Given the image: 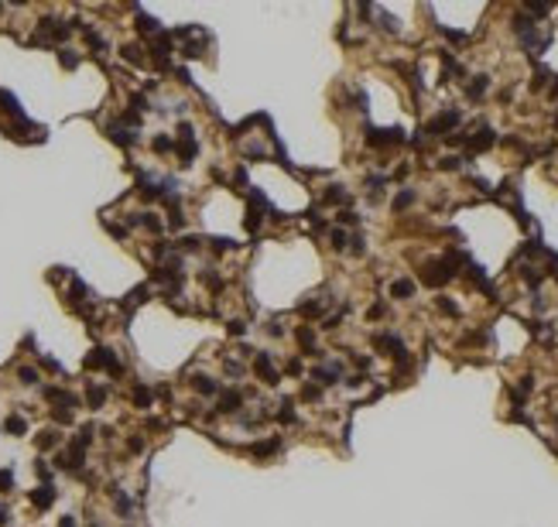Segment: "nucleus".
<instances>
[{"label":"nucleus","instance_id":"9d476101","mask_svg":"<svg viewBox=\"0 0 558 527\" xmlns=\"http://www.w3.org/2000/svg\"><path fill=\"white\" fill-rule=\"evenodd\" d=\"M490 144H493V130L483 127V130H480V137H473V141H469V151H483V148H490Z\"/></svg>","mask_w":558,"mask_h":527},{"label":"nucleus","instance_id":"c85d7f7f","mask_svg":"<svg viewBox=\"0 0 558 527\" xmlns=\"http://www.w3.org/2000/svg\"><path fill=\"white\" fill-rule=\"evenodd\" d=\"M438 308H442L445 315H456V305H452L449 298H438Z\"/></svg>","mask_w":558,"mask_h":527},{"label":"nucleus","instance_id":"aec40b11","mask_svg":"<svg viewBox=\"0 0 558 527\" xmlns=\"http://www.w3.org/2000/svg\"><path fill=\"white\" fill-rule=\"evenodd\" d=\"M411 202H415V192L408 188V192H401V195L394 199V209H404V206H411Z\"/></svg>","mask_w":558,"mask_h":527},{"label":"nucleus","instance_id":"bb28decb","mask_svg":"<svg viewBox=\"0 0 558 527\" xmlns=\"http://www.w3.org/2000/svg\"><path fill=\"white\" fill-rule=\"evenodd\" d=\"M117 510H120V514H131V500H127L124 493H117Z\"/></svg>","mask_w":558,"mask_h":527},{"label":"nucleus","instance_id":"423d86ee","mask_svg":"<svg viewBox=\"0 0 558 527\" xmlns=\"http://www.w3.org/2000/svg\"><path fill=\"white\" fill-rule=\"evenodd\" d=\"M110 137H113L117 144H127V148L137 141V137H134V130H127V127H120V124H113V127H110Z\"/></svg>","mask_w":558,"mask_h":527},{"label":"nucleus","instance_id":"6ab92c4d","mask_svg":"<svg viewBox=\"0 0 558 527\" xmlns=\"http://www.w3.org/2000/svg\"><path fill=\"white\" fill-rule=\"evenodd\" d=\"M17 376H21V383H28V387H31V383H38V373H34L31 367H21V370H17Z\"/></svg>","mask_w":558,"mask_h":527},{"label":"nucleus","instance_id":"dca6fc26","mask_svg":"<svg viewBox=\"0 0 558 527\" xmlns=\"http://www.w3.org/2000/svg\"><path fill=\"white\" fill-rule=\"evenodd\" d=\"M134 404H137V407H147V404H151V390H147V387H134Z\"/></svg>","mask_w":558,"mask_h":527},{"label":"nucleus","instance_id":"a211bd4d","mask_svg":"<svg viewBox=\"0 0 558 527\" xmlns=\"http://www.w3.org/2000/svg\"><path fill=\"white\" fill-rule=\"evenodd\" d=\"M298 342H301V346H305L308 353H315V349H312V342H315V336H312V329H298Z\"/></svg>","mask_w":558,"mask_h":527},{"label":"nucleus","instance_id":"473e14b6","mask_svg":"<svg viewBox=\"0 0 558 527\" xmlns=\"http://www.w3.org/2000/svg\"><path fill=\"white\" fill-rule=\"evenodd\" d=\"M301 397H305V401H315V397H319V387H305Z\"/></svg>","mask_w":558,"mask_h":527},{"label":"nucleus","instance_id":"ddd939ff","mask_svg":"<svg viewBox=\"0 0 558 527\" xmlns=\"http://www.w3.org/2000/svg\"><path fill=\"white\" fill-rule=\"evenodd\" d=\"M86 401H89V407H99V404L106 401V390H103V387H89V394H86Z\"/></svg>","mask_w":558,"mask_h":527},{"label":"nucleus","instance_id":"5701e85b","mask_svg":"<svg viewBox=\"0 0 558 527\" xmlns=\"http://www.w3.org/2000/svg\"><path fill=\"white\" fill-rule=\"evenodd\" d=\"M154 151H158V154H168V151H171V141H168V137H154Z\"/></svg>","mask_w":558,"mask_h":527},{"label":"nucleus","instance_id":"6e6552de","mask_svg":"<svg viewBox=\"0 0 558 527\" xmlns=\"http://www.w3.org/2000/svg\"><path fill=\"white\" fill-rule=\"evenodd\" d=\"M3 428H7L10 435H24V432H28V421H24L21 414H10V418L3 421Z\"/></svg>","mask_w":558,"mask_h":527},{"label":"nucleus","instance_id":"4be33fe9","mask_svg":"<svg viewBox=\"0 0 558 527\" xmlns=\"http://www.w3.org/2000/svg\"><path fill=\"white\" fill-rule=\"evenodd\" d=\"M274 449H278V442H257V445H254V452H257V455H271Z\"/></svg>","mask_w":558,"mask_h":527},{"label":"nucleus","instance_id":"0eeeda50","mask_svg":"<svg viewBox=\"0 0 558 527\" xmlns=\"http://www.w3.org/2000/svg\"><path fill=\"white\" fill-rule=\"evenodd\" d=\"M391 295H394V298H411V295H415V281H408V278H404V281H394V284H391Z\"/></svg>","mask_w":558,"mask_h":527},{"label":"nucleus","instance_id":"f03ea898","mask_svg":"<svg viewBox=\"0 0 558 527\" xmlns=\"http://www.w3.org/2000/svg\"><path fill=\"white\" fill-rule=\"evenodd\" d=\"M254 370H257V376H261L264 383H278V380H281L278 370L271 367V356H267V353H261V356H257V367H254Z\"/></svg>","mask_w":558,"mask_h":527},{"label":"nucleus","instance_id":"1a4fd4ad","mask_svg":"<svg viewBox=\"0 0 558 527\" xmlns=\"http://www.w3.org/2000/svg\"><path fill=\"white\" fill-rule=\"evenodd\" d=\"M315 380H319V383H336V380H339V363H332V367H322V370H315Z\"/></svg>","mask_w":558,"mask_h":527},{"label":"nucleus","instance_id":"412c9836","mask_svg":"<svg viewBox=\"0 0 558 527\" xmlns=\"http://www.w3.org/2000/svg\"><path fill=\"white\" fill-rule=\"evenodd\" d=\"M55 442H59V435H55V432H41V435H38V445H41V449H52Z\"/></svg>","mask_w":558,"mask_h":527},{"label":"nucleus","instance_id":"4468645a","mask_svg":"<svg viewBox=\"0 0 558 527\" xmlns=\"http://www.w3.org/2000/svg\"><path fill=\"white\" fill-rule=\"evenodd\" d=\"M124 59H127V62H134V65H144V55H140L137 45H124Z\"/></svg>","mask_w":558,"mask_h":527},{"label":"nucleus","instance_id":"2f4dec72","mask_svg":"<svg viewBox=\"0 0 558 527\" xmlns=\"http://www.w3.org/2000/svg\"><path fill=\"white\" fill-rule=\"evenodd\" d=\"M178 247H185V250H196V247H199V240H196V236H185V240H182Z\"/></svg>","mask_w":558,"mask_h":527},{"label":"nucleus","instance_id":"72a5a7b5","mask_svg":"<svg viewBox=\"0 0 558 527\" xmlns=\"http://www.w3.org/2000/svg\"><path fill=\"white\" fill-rule=\"evenodd\" d=\"M59 527H75V521H72V517H62V521H59Z\"/></svg>","mask_w":558,"mask_h":527},{"label":"nucleus","instance_id":"7ed1b4c3","mask_svg":"<svg viewBox=\"0 0 558 527\" xmlns=\"http://www.w3.org/2000/svg\"><path fill=\"white\" fill-rule=\"evenodd\" d=\"M31 503H34L38 510H45V507H52V503H55V490H52L48 483H45V486H38V490L31 493Z\"/></svg>","mask_w":558,"mask_h":527},{"label":"nucleus","instance_id":"f3484780","mask_svg":"<svg viewBox=\"0 0 558 527\" xmlns=\"http://www.w3.org/2000/svg\"><path fill=\"white\" fill-rule=\"evenodd\" d=\"M59 62H62L66 69H75V65H79V55H72L69 48H62V52H59Z\"/></svg>","mask_w":558,"mask_h":527},{"label":"nucleus","instance_id":"cd10ccee","mask_svg":"<svg viewBox=\"0 0 558 527\" xmlns=\"http://www.w3.org/2000/svg\"><path fill=\"white\" fill-rule=\"evenodd\" d=\"M332 247H339V250L346 247V233H343V229H336V233H332Z\"/></svg>","mask_w":558,"mask_h":527},{"label":"nucleus","instance_id":"f257e3e1","mask_svg":"<svg viewBox=\"0 0 558 527\" xmlns=\"http://www.w3.org/2000/svg\"><path fill=\"white\" fill-rule=\"evenodd\" d=\"M456 124H459V113H456V110H449V113H442V117H435V120L428 124V134H435V137H438V134L452 130Z\"/></svg>","mask_w":558,"mask_h":527},{"label":"nucleus","instance_id":"b1692460","mask_svg":"<svg viewBox=\"0 0 558 527\" xmlns=\"http://www.w3.org/2000/svg\"><path fill=\"white\" fill-rule=\"evenodd\" d=\"M343 199H346V195L339 192V185H332V188L326 192V202H343Z\"/></svg>","mask_w":558,"mask_h":527},{"label":"nucleus","instance_id":"39448f33","mask_svg":"<svg viewBox=\"0 0 558 527\" xmlns=\"http://www.w3.org/2000/svg\"><path fill=\"white\" fill-rule=\"evenodd\" d=\"M240 404H243V394H240V390H226V394L219 397V411H223V414L240 411Z\"/></svg>","mask_w":558,"mask_h":527},{"label":"nucleus","instance_id":"f704fd0d","mask_svg":"<svg viewBox=\"0 0 558 527\" xmlns=\"http://www.w3.org/2000/svg\"><path fill=\"white\" fill-rule=\"evenodd\" d=\"M552 93H555V96H558V82H555V89H552Z\"/></svg>","mask_w":558,"mask_h":527},{"label":"nucleus","instance_id":"c756f323","mask_svg":"<svg viewBox=\"0 0 558 527\" xmlns=\"http://www.w3.org/2000/svg\"><path fill=\"white\" fill-rule=\"evenodd\" d=\"M243 332H247L243 322H230V336H243Z\"/></svg>","mask_w":558,"mask_h":527},{"label":"nucleus","instance_id":"2eb2a0df","mask_svg":"<svg viewBox=\"0 0 558 527\" xmlns=\"http://www.w3.org/2000/svg\"><path fill=\"white\" fill-rule=\"evenodd\" d=\"M487 93V75H476V82L469 86V99H480Z\"/></svg>","mask_w":558,"mask_h":527},{"label":"nucleus","instance_id":"f8f14e48","mask_svg":"<svg viewBox=\"0 0 558 527\" xmlns=\"http://www.w3.org/2000/svg\"><path fill=\"white\" fill-rule=\"evenodd\" d=\"M196 390H199V394H216V390H219V383L209 380V376H196Z\"/></svg>","mask_w":558,"mask_h":527},{"label":"nucleus","instance_id":"9b49d317","mask_svg":"<svg viewBox=\"0 0 558 527\" xmlns=\"http://www.w3.org/2000/svg\"><path fill=\"white\" fill-rule=\"evenodd\" d=\"M178 154H182V161L189 164V161L199 154V144H196V141H182V144H178Z\"/></svg>","mask_w":558,"mask_h":527},{"label":"nucleus","instance_id":"a878e982","mask_svg":"<svg viewBox=\"0 0 558 527\" xmlns=\"http://www.w3.org/2000/svg\"><path fill=\"white\" fill-rule=\"evenodd\" d=\"M212 247H216V250H233L236 243H233V240H226V236H219V240H212Z\"/></svg>","mask_w":558,"mask_h":527},{"label":"nucleus","instance_id":"393cba45","mask_svg":"<svg viewBox=\"0 0 558 527\" xmlns=\"http://www.w3.org/2000/svg\"><path fill=\"white\" fill-rule=\"evenodd\" d=\"M14 486V476H10V469H0V490H10Z\"/></svg>","mask_w":558,"mask_h":527},{"label":"nucleus","instance_id":"20e7f679","mask_svg":"<svg viewBox=\"0 0 558 527\" xmlns=\"http://www.w3.org/2000/svg\"><path fill=\"white\" fill-rule=\"evenodd\" d=\"M404 134L401 130H370V144H377V148H384V144H397Z\"/></svg>","mask_w":558,"mask_h":527},{"label":"nucleus","instance_id":"7c9ffc66","mask_svg":"<svg viewBox=\"0 0 558 527\" xmlns=\"http://www.w3.org/2000/svg\"><path fill=\"white\" fill-rule=\"evenodd\" d=\"M442 168H449V171H452V168H459V157H452V154H449V157H442Z\"/></svg>","mask_w":558,"mask_h":527}]
</instances>
